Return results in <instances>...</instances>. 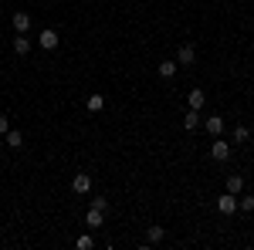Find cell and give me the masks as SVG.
<instances>
[{
	"label": "cell",
	"mask_w": 254,
	"mask_h": 250,
	"mask_svg": "<svg viewBox=\"0 0 254 250\" xmlns=\"http://www.w3.org/2000/svg\"><path fill=\"white\" fill-rule=\"evenodd\" d=\"M227 193H234V196H241L244 193V176H227Z\"/></svg>",
	"instance_id": "cell-14"
},
{
	"label": "cell",
	"mask_w": 254,
	"mask_h": 250,
	"mask_svg": "<svg viewBox=\"0 0 254 250\" xmlns=\"http://www.w3.org/2000/svg\"><path fill=\"white\" fill-rule=\"evenodd\" d=\"M231 155H234V146L224 142L220 135H214V142H210V159H214V162H231Z\"/></svg>",
	"instance_id": "cell-1"
},
{
	"label": "cell",
	"mask_w": 254,
	"mask_h": 250,
	"mask_svg": "<svg viewBox=\"0 0 254 250\" xmlns=\"http://www.w3.org/2000/svg\"><path fill=\"white\" fill-rule=\"evenodd\" d=\"M85 223H88L92 230H98V227H105V210H95V206H92V210L85 213Z\"/></svg>",
	"instance_id": "cell-9"
},
{
	"label": "cell",
	"mask_w": 254,
	"mask_h": 250,
	"mask_svg": "<svg viewBox=\"0 0 254 250\" xmlns=\"http://www.w3.org/2000/svg\"><path fill=\"white\" fill-rule=\"evenodd\" d=\"M187 101H190V108H196V112H203V105H207V95H203L200 88H190V95H187Z\"/></svg>",
	"instance_id": "cell-13"
},
{
	"label": "cell",
	"mask_w": 254,
	"mask_h": 250,
	"mask_svg": "<svg viewBox=\"0 0 254 250\" xmlns=\"http://www.w3.org/2000/svg\"><path fill=\"white\" fill-rule=\"evenodd\" d=\"M163 237H166L163 227H149V230H146V240H149V244H163Z\"/></svg>",
	"instance_id": "cell-17"
},
{
	"label": "cell",
	"mask_w": 254,
	"mask_h": 250,
	"mask_svg": "<svg viewBox=\"0 0 254 250\" xmlns=\"http://www.w3.org/2000/svg\"><path fill=\"white\" fill-rule=\"evenodd\" d=\"M193 61H196V48H193V44H180V51H176V64H180V68H183V64L190 68Z\"/></svg>",
	"instance_id": "cell-4"
},
{
	"label": "cell",
	"mask_w": 254,
	"mask_h": 250,
	"mask_svg": "<svg viewBox=\"0 0 254 250\" xmlns=\"http://www.w3.org/2000/svg\"><path fill=\"white\" fill-rule=\"evenodd\" d=\"M224 125H227V122H224L220 115H210V118H203V125H200V129H207L210 135H220V132H224Z\"/></svg>",
	"instance_id": "cell-10"
},
{
	"label": "cell",
	"mask_w": 254,
	"mask_h": 250,
	"mask_svg": "<svg viewBox=\"0 0 254 250\" xmlns=\"http://www.w3.org/2000/svg\"><path fill=\"white\" fill-rule=\"evenodd\" d=\"M92 186H95V183H92V176H88V173H75V179H71V190L78 193V196H88V193H92Z\"/></svg>",
	"instance_id": "cell-3"
},
{
	"label": "cell",
	"mask_w": 254,
	"mask_h": 250,
	"mask_svg": "<svg viewBox=\"0 0 254 250\" xmlns=\"http://www.w3.org/2000/svg\"><path fill=\"white\" fill-rule=\"evenodd\" d=\"M58 41H61V38H58V31H51V27L38 34V44L44 48V51H55V48H58Z\"/></svg>",
	"instance_id": "cell-6"
},
{
	"label": "cell",
	"mask_w": 254,
	"mask_h": 250,
	"mask_svg": "<svg viewBox=\"0 0 254 250\" xmlns=\"http://www.w3.org/2000/svg\"><path fill=\"white\" fill-rule=\"evenodd\" d=\"M7 129H10V118H7V115H0V139L7 135Z\"/></svg>",
	"instance_id": "cell-21"
},
{
	"label": "cell",
	"mask_w": 254,
	"mask_h": 250,
	"mask_svg": "<svg viewBox=\"0 0 254 250\" xmlns=\"http://www.w3.org/2000/svg\"><path fill=\"white\" fill-rule=\"evenodd\" d=\"M10 24H14V31H17V34H27V31H31V14H27V10H14Z\"/></svg>",
	"instance_id": "cell-5"
},
{
	"label": "cell",
	"mask_w": 254,
	"mask_h": 250,
	"mask_svg": "<svg viewBox=\"0 0 254 250\" xmlns=\"http://www.w3.org/2000/svg\"><path fill=\"white\" fill-rule=\"evenodd\" d=\"M85 105H88V112H102L105 108V95H88Z\"/></svg>",
	"instance_id": "cell-16"
},
{
	"label": "cell",
	"mask_w": 254,
	"mask_h": 250,
	"mask_svg": "<svg viewBox=\"0 0 254 250\" xmlns=\"http://www.w3.org/2000/svg\"><path fill=\"white\" fill-rule=\"evenodd\" d=\"M217 213H220V216H234L237 213V196L234 193H220V196H217Z\"/></svg>",
	"instance_id": "cell-2"
},
{
	"label": "cell",
	"mask_w": 254,
	"mask_h": 250,
	"mask_svg": "<svg viewBox=\"0 0 254 250\" xmlns=\"http://www.w3.org/2000/svg\"><path fill=\"white\" fill-rule=\"evenodd\" d=\"M3 142H7V149H24V132L20 129H7Z\"/></svg>",
	"instance_id": "cell-8"
},
{
	"label": "cell",
	"mask_w": 254,
	"mask_h": 250,
	"mask_svg": "<svg viewBox=\"0 0 254 250\" xmlns=\"http://www.w3.org/2000/svg\"><path fill=\"white\" fill-rule=\"evenodd\" d=\"M231 139H234L231 146H244V142L251 139V129H248V125H237V129H234V135H231Z\"/></svg>",
	"instance_id": "cell-15"
},
{
	"label": "cell",
	"mask_w": 254,
	"mask_h": 250,
	"mask_svg": "<svg viewBox=\"0 0 254 250\" xmlns=\"http://www.w3.org/2000/svg\"><path fill=\"white\" fill-rule=\"evenodd\" d=\"M92 206H95V210H105V213H109V200H105V196H92Z\"/></svg>",
	"instance_id": "cell-20"
},
{
	"label": "cell",
	"mask_w": 254,
	"mask_h": 250,
	"mask_svg": "<svg viewBox=\"0 0 254 250\" xmlns=\"http://www.w3.org/2000/svg\"><path fill=\"white\" fill-rule=\"evenodd\" d=\"M200 125H203L200 112H196V108H187V115H183V129H187V132H196Z\"/></svg>",
	"instance_id": "cell-7"
},
{
	"label": "cell",
	"mask_w": 254,
	"mask_h": 250,
	"mask_svg": "<svg viewBox=\"0 0 254 250\" xmlns=\"http://www.w3.org/2000/svg\"><path fill=\"white\" fill-rule=\"evenodd\" d=\"M14 54H17V58H27V54H31V38H27V34H17V38H14Z\"/></svg>",
	"instance_id": "cell-11"
},
{
	"label": "cell",
	"mask_w": 254,
	"mask_h": 250,
	"mask_svg": "<svg viewBox=\"0 0 254 250\" xmlns=\"http://www.w3.org/2000/svg\"><path fill=\"white\" fill-rule=\"evenodd\" d=\"M237 210L241 213H254V196H237Z\"/></svg>",
	"instance_id": "cell-19"
},
{
	"label": "cell",
	"mask_w": 254,
	"mask_h": 250,
	"mask_svg": "<svg viewBox=\"0 0 254 250\" xmlns=\"http://www.w3.org/2000/svg\"><path fill=\"white\" fill-rule=\"evenodd\" d=\"M75 247H78V250H92V247H95V237H92V233H81L78 240H75Z\"/></svg>",
	"instance_id": "cell-18"
},
{
	"label": "cell",
	"mask_w": 254,
	"mask_h": 250,
	"mask_svg": "<svg viewBox=\"0 0 254 250\" xmlns=\"http://www.w3.org/2000/svg\"><path fill=\"white\" fill-rule=\"evenodd\" d=\"M156 71H159V78H163V81H170V78H173L176 71H180V64H176V58H173V61H159V68H156Z\"/></svg>",
	"instance_id": "cell-12"
}]
</instances>
